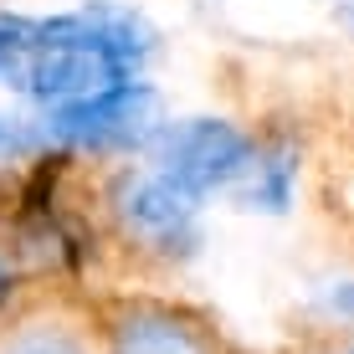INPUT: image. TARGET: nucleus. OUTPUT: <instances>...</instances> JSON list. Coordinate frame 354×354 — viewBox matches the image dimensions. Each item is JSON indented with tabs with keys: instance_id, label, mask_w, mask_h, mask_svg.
<instances>
[{
	"instance_id": "obj_1",
	"label": "nucleus",
	"mask_w": 354,
	"mask_h": 354,
	"mask_svg": "<svg viewBox=\"0 0 354 354\" xmlns=\"http://www.w3.org/2000/svg\"><path fill=\"white\" fill-rule=\"evenodd\" d=\"M247 165H252V139L226 118H185V124L160 129V139H154V169L195 201L236 185Z\"/></svg>"
},
{
	"instance_id": "obj_2",
	"label": "nucleus",
	"mask_w": 354,
	"mask_h": 354,
	"mask_svg": "<svg viewBox=\"0 0 354 354\" xmlns=\"http://www.w3.org/2000/svg\"><path fill=\"white\" fill-rule=\"evenodd\" d=\"M52 139L72 149H144L160 139V93L149 82H118L108 93L52 108Z\"/></svg>"
},
{
	"instance_id": "obj_3",
	"label": "nucleus",
	"mask_w": 354,
	"mask_h": 354,
	"mask_svg": "<svg viewBox=\"0 0 354 354\" xmlns=\"http://www.w3.org/2000/svg\"><path fill=\"white\" fill-rule=\"evenodd\" d=\"M108 205L133 241L165 252V257H190L201 247V201L169 185L160 169H124L113 180Z\"/></svg>"
},
{
	"instance_id": "obj_4",
	"label": "nucleus",
	"mask_w": 354,
	"mask_h": 354,
	"mask_svg": "<svg viewBox=\"0 0 354 354\" xmlns=\"http://www.w3.org/2000/svg\"><path fill=\"white\" fill-rule=\"evenodd\" d=\"M108 354H216V339L165 303H129L108 324Z\"/></svg>"
},
{
	"instance_id": "obj_5",
	"label": "nucleus",
	"mask_w": 354,
	"mask_h": 354,
	"mask_svg": "<svg viewBox=\"0 0 354 354\" xmlns=\"http://www.w3.org/2000/svg\"><path fill=\"white\" fill-rule=\"evenodd\" d=\"M0 354H97L88 324L72 308L41 303V308L21 313L16 324L0 328Z\"/></svg>"
},
{
	"instance_id": "obj_6",
	"label": "nucleus",
	"mask_w": 354,
	"mask_h": 354,
	"mask_svg": "<svg viewBox=\"0 0 354 354\" xmlns=\"http://www.w3.org/2000/svg\"><path fill=\"white\" fill-rule=\"evenodd\" d=\"M247 190H241V205H252V211H288L292 201V180H298V154L292 149H267L257 160L247 165Z\"/></svg>"
},
{
	"instance_id": "obj_7",
	"label": "nucleus",
	"mask_w": 354,
	"mask_h": 354,
	"mask_svg": "<svg viewBox=\"0 0 354 354\" xmlns=\"http://www.w3.org/2000/svg\"><path fill=\"white\" fill-rule=\"evenodd\" d=\"M36 144H41V133H36L26 118L0 113V160H21V154H31Z\"/></svg>"
},
{
	"instance_id": "obj_8",
	"label": "nucleus",
	"mask_w": 354,
	"mask_h": 354,
	"mask_svg": "<svg viewBox=\"0 0 354 354\" xmlns=\"http://www.w3.org/2000/svg\"><path fill=\"white\" fill-rule=\"evenodd\" d=\"M10 292H16V272H10L6 252H0V308H6V303H10Z\"/></svg>"
},
{
	"instance_id": "obj_9",
	"label": "nucleus",
	"mask_w": 354,
	"mask_h": 354,
	"mask_svg": "<svg viewBox=\"0 0 354 354\" xmlns=\"http://www.w3.org/2000/svg\"><path fill=\"white\" fill-rule=\"evenodd\" d=\"M334 308H339V313H349V319H354V283H344V288L334 292Z\"/></svg>"
},
{
	"instance_id": "obj_10",
	"label": "nucleus",
	"mask_w": 354,
	"mask_h": 354,
	"mask_svg": "<svg viewBox=\"0 0 354 354\" xmlns=\"http://www.w3.org/2000/svg\"><path fill=\"white\" fill-rule=\"evenodd\" d=\"M349 354H354V349H349Z\"/></svg>"
}]
</instances>
